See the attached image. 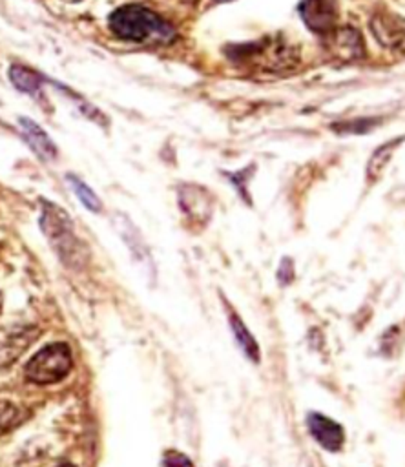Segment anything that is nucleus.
Segmentation results:
<instances>
[{
    "label": "nucleus",
    "instance_id": "obj_10",
    "mask_svg": "<svg viewBox=\"0 0 405 467\" xmlns=\"http://www.w3.org/2000/svg\"><path fill=\"white\" fill-rule=\"evenodd\" d=\"M120 221H122V223H119L117 228H119V232H120V237H122L124 243L128 244L130 252L133 254V257L139 259V261H142V263L150 261V252H148L146 244L142 243L140 234L133 228V224H131L126 217H120Z\"/></svg>",
    "mask_w": 405,
    "mask_h": 467
},
{
    "label": "nucleus",
    "instance_id": "obj_15",
    "mask_svg": "<svg viewBox=\"0 0 405 467\" xmlns=\"http://www.w3.org/2000/svg\"><path fill=\"white\" fill-rule=\"evenodd\" d=\"M57 467H75V465H73V463H68V462H66V463H60V465H57Z\"/></svg>",
    "mask_w": 405,
    "mask_h": 467
},
{
    "label": "nucleus",
    "instance_id": "obj_4",
    "mask_svg": "<svg viewBox=\"0 0 405 467\" xmlns=\"http://www.w3.org/2000/svg\"><path fill=\"white\" fill-rule=\"evenodd\" d=\"M306 427H308L312 440L325 451L336 452L345 443L343 427L321 412H310L306 416Z\"/></svg>",
    "mask_w": 405,
    "mask_h": 467
},
{
    "label": "nucleus",
    "instance_id": "obj_17",
    "mask_svg": "<svg viewBox=\"0 0 405 467\" xmlns=\"http://www.w3.org/2000/svg\"><path fill=\"white\" fill-rule=\"evenodd\" d=\"M215 2H230V0H215Z\"/></svg>",
    "mask_w": 405,
    "mask_h": 467
},
{
    "label": "nucleus",
    "instance_id": "obj_3",
    "mask_svg": "<svg viewBox=\"0 0 405 467\" xmlns=\"http://www.w3.org/2000/svg\"><path fill=\"white\" fill-rule=\"evenodd\" d=\"M73 368L71 347L64 341H53L42 347L26 365L24 374L29 383L53 385L62 381Z\"/></svg>",
    "mask_w": 405,
    "mask_h": 467
},
{
    "label": "nucleus",
    "instance_id": "obj_16",
    "mask_svg": "<svg viewBox=\"0 0 405 467\" xmlns=\"http://www.w3.org/2000/svg\"><path fill=\"white\" fill-rule=\"evenodd\" d=\"M2 305H4V299H2V292H0V312H2Z\"/></svg>",
    "mask_w": 405,
    "mask_h": 467
},
{
    "label": "nucleus",
    "instance_id": "obj_5",
    "mask_svg": "<svg viewBox=\"0 0 405 467\" xmlns=\"http://www.w3.org/2000/svg\"><path fill=\"white\" fill-rule=\"evenodd\" d=\"M299 13L305 24L319 35H327L334 29V22H336L334 0H301Z\"/></svg>",
    "mask_w": 405,
    "mask_h": 467
},
{
    "label": "nucleus",
    "instance_id": "obj_14",
    "mask_svg": "<svg viewBox=\"0 0 405 467\" xmlns=\"http://www.w3.org/2000/svg\"><path fill=\"white\" fill-rule=\"evenodd\" d=\"M161 467H193L192 460L179 451H166Z\"/></svg>",
    "mask_w": 405,
    "mask_h": 467
},
{
    "label": "nucleus",
    "instance_id": "obj_13",
    "mask_svg": "<svg viewBox=\"0 0 405 467\" xmlns=\"http://www.w3.org/2000/svg\"><path fill=\"white\" fill-rule=\"evenodd\" d=\"M26 418L27 412L22 407L11 403L9 400H0V434L18 427Z\"/></svg>",
    "mask_w": 405,
    "mask_h": 467
},
{
    "label": "nucleus",
    "instance_id": "obj_12",
    "mask_svg": "<svg viewBox=\"0 0 405 467\" xmlns=\"http://www.w3.org/2000/svg\"><path fill=\"white\" fill-rule=\"evenodd\" d=\"M66 181L69 182V186H71V190L75 192V195L78 197V201H80L89 212L99 213V212L102 210L100 199L97 197V193H95L84 181H80V179H78L77 175H73V173H68V175H66Z\"/></svg>",
    "mask_w": 405,
    "mask_h": 467
},
{
    "label": "nucleus",
    "instance_id": "obj_7",
    "mask_svg": "<svg viewBox=\"0 0 405 467\" xmlns=\"http://www.w3.org/2000/svg\"><path fill=\"white\" fill-rule=\"evenodd\" d=\"M20 124V133L26 140V144L35 151V155L46 162H51L57 159L58 150L55 146V142L51 140V137L46 133V130H42L35 120H29L26 117H20L18 120Z\"/></svg>",
    "mask_w": 405,
    "mask_h": 467
},
{
    "label": "nucleus",
    "instance_id": "obj_11",
    "mask_svg": "<svg viewBox=\"0 0 405 467\" xmlns=\"http://www.w3.org/2000/svg\"><path fill=\"white\" fill-rule=\"evenodd\" d=\"M398 142H401V139L390 140V142L379 146V148L372 153V157H370V161H369V164H367V179H369V181L374 182L376 179H379V175L383 173L385 166L389 164V161H390V157H392V153H394Z\"/></svg>",
    "mask_w": 405,
    "mask_h": 467
},
{
    "label": "nucleus",
    "instance_id": "obj_1",
    "mask_svg": "<svg viewBox=\"0 0 405 467\" xmlns=\"http://www.w3.org/2000/svg\"><path fill=\"white\" fill-rule=\"evenodd\" d=\"M108 26L117 38L130 42L168 44L175 38V29L171 24L139 4H126L117 7L109 15Z\"/></svg>",
    "mask_w": 405,
    "mask_h": 467
},
{
    "label": "nucleus",
    "instance_id": "obj_2",
    "mask_svg": "<svg viewBox=\"0 0 405 467\" xmlns=\"http://www.w3.org/2000/svg\"><path fill=\"white\" fill-rule=\"evenodd\" d=\"M40 230L62 265L73 270L86 265L88 248L77 237L69 213L47 199L40 201Z\"/></svg>",
    "mask_w": 405,
    "mask_h": 467
},
{
    "label": "nucleus",
    "instance_id": "obj_8",
    "mask_svg": "<svg viewBox=\"0 0 405 467\" xmlns=\"http://www.w3.org/2000/svg\"><path fill=\"white\" fill-rule=\"evenodd\" d=\"M228 323H230L234 339H235L239 350L243 352V356H244L248 361H252V363H259V361H261L259 345H257L255 337L252 336V332L246 328L244 321H243L234 310H228Z\"/></svg>",
    "mask_w": 405,
    "mask_h": 467
},
{
    "label": "nucleus",
    "instance_id": "obj_6",
    "mask_svg": "<svg viewBox=\"0 0 405 467\" xmlns=\"http://www.w3.org/2000/svg\"><path fill=\"white\" fill-rule=\"evenodd\" d=\"M40 330L36 327H22L9 334H5L0 339V372L11 367L18 359V356L38 337Z\"/></svg>",
    "mask_w": 405,
    "mask_h": 467
},
{
    "label": "nucleus",
    "instance_id": "obj_9",
    "mask_svg": "<svg viewBox=\"0 0 405 467\" xmlns=\"http://www.w3.org/2000/svg\"><path fill=\"white\" fill-rule=\"evenodd\" d=\"M7 75L11 84L26 95H36L42 89L44 77L24 64H11Z\"/></svg>",
    "mask_w": 405,
    "mask_h": 467
}]
</instances>
